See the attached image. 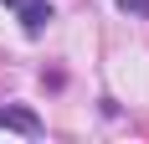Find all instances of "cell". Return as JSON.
Returning <instances> with one entry per match:
<instances>
[{"mask_svg": "<svg viewBox=\"0 0 149 144\" xmlns=\"http://www.w3.org/2000/svg\"><path fill=\"white\" fill-rule=\"evenodd\" d=\"M0 5L15 10V21H21L26 36H41V31L52 26V0H0Z\"/></svg>", "mask_w": 149, "mask_h": 144, "instance_id": "1", "label": "cell"}, {"mask_svg": "<svg viewBox=\"0 0 149 144\" xmlns=\"http://www.w3.org/2000/svg\"><path fill=\"white\" fill-rule=\"evenodd\" d=\"M0 129L26 134V139H41V134H46V124L31 113V108H21V103H5V108H0Z\"/></svg>", "mask_w": 149, "mask_h": 144, "instance_id": "2", "label": "cell"}, {"mask_svg": "<svg viewBox=\"0 0 149 144\" xmlns=\"http://www.w3.org/2000/svg\"><path fill=\"white\" fill-rule=\"evenodd\" d=\"M123 15H149V0H113Z\"/></svg>", "mask_w": 149, "mask_h": 144, "instance_id": "3", "label": "cell"}]
</instances>
